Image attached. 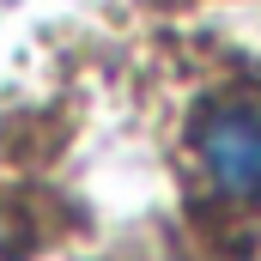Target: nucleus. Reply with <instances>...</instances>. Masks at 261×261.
I'll use <instances>...</instances> for the list:
<instances>
[{"label": "nucleus", "mask_w": 261, "mask_h": 261, "mask_svg": "<svg viewBox=\"0 0 261 261\" xmlns=\"http://www.w3.org/2000/svg\"><path fill=\"white\" fill-rule=\"evenodd\" d=\"M195 164L225 200H261V110L225 103V110L200 116Z\"/></svg>", "instance_id": "obj_1"}]
</instances>
